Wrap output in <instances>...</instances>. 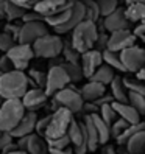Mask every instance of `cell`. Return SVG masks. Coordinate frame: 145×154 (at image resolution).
<instances>
[{"label": "cell", "mask_w": 145, "mask_h": 154, "mask_svg": "<svg viewBox=\"0 0 145 154\" xmlns=\"http://www.w3.org/2000/svg\"><path fill=\"white\" fill-rule=\"evenodd\" d=\"M30 89L27 73L20 70H13L0 76V97L3 100H20Z\"/></svg>", "instance_id": "6da1fadb"}, {"label": "cell", "mask_w": 145, "mask_h": 154, "mask_svg": "<svg viewBox=\"0 0 145 154\" xmlns=\"http://www.w3.org/2000/svg\"><path fill=\"white\" fill-rule=\"evenodd\" d=\"M70 33H72L70 44L80 55H83V53H86L89 50H94L97 38H98V28H97L95 22L83 20Z\"/></svg>", "instance_id": "7a4b0ae2"}, {"label": "cell", "mask_w": 145, "mask_h": 154, "mask_svg": "<svg viewBox=\"0 0 145 154\" xmlns=\"http://www.w3.org/2000/svg\"><path fill=\"white\" fill-rule=\"evenodd\" d=\"M25 115V107L20 100H3L0 106V131L11 132L22 117Z\"/></svg>", "instance_id": "3957f363"}, {"label": "cell", "mask_w": 145, "mask_h": 154, "mask_svg": "<svg viewBox=\"0 0 145 154\" xmlns=\"http://www.w3.org/2000/svg\"><path fill=\"white\" fill-rule=\"evenodd\" d=\"M72 122H74V114L69 112L67 109L59 107V109L53 111V114L50 117V122L47 125V129L44 132V139L45 140H55V139L67 135L69 126Z\"/></svg>", "instance_id": "277c9868"}, {"label": "cell", "mask_w": 145, "mask_h": 154, "mask_svg": "<svg viewBox=\"0 0 145 154\" xmlns=\"http://www.w3.org/2000/svg\"><path fill=\"white\" fill-rule=\"evenodd\" d=\"M62 41L58 34H45L42 38H39L38 41H34L31 44V48L34 56L38 58H45V59H56L59 58V55L62 53Z\"/></svg>", "instance_id": "5b68a950"}, {"label": "cell", "mask_w": 145, "mask_h": 154, "mask_svg": "<svg viewBox=\"0 0 145 154\" xmlns=\"http://www.w3.org/2000/svg\"><path fill=\"white\" fill-rule=\"evenodd\" d=\"M53 106H55V111L62 107V109H67L72 114H78L83 109L84 101L80 95V90L67 86L53 95Z\"/></svg>", "instance_id": "8992f818"}, {"label": "cell", "mask_w": 145, "mask_h": 154, "mask_svg": "<svg viewBox=\"0 0 145 154\" xmlns=\"http://www.w3.org/2000/svg\"><path fill=\"white\" fill-rule=\"evenodd\" d=\"M70 84V79L64 69L59 66H50L47 72V78H45V86H44V92L47 97H53L56 92L62 90Z\"/></svg>", "instance_id": "52a82bcc"}, {"label": "cell", "mask_w": 145, "mask_h": 154, "mask_svg": "<svg viewBox=\"0 0 145 154\" xmlns=\"http://www.w3.org/2000/svg\"><path fill=\"white\" fill-rule=\"evenodd\" d=\"M120 61L126 72L137 73L142 69H145V50L137 45H133L130 48H125L120 53Z\"/></svg>", "instance_id": "ba28073f"}, {"label": "cell", "mask_w": 145, "mask_h": 154, "mask_svg": "<svg viewBox=\"0 0 145 154\" xmlns=\"http://www.w3.org/2000/svg\"><path fill=\"white\" fill-rule=\"evenodd\" d=\"M45 34H49V26L45 25L44 20L27 22L20 25V31H19V36H17V44L31 45L34 41H38Z\"/></svg>", "instance_id": "9c48e42d"}, {"label": "cell", "mask_w": 145, "mask_h": 154, "mask_svg": "<svg viewBox=\"0 0 145 154\" xmlns=\"http://www.w3.org/2000/svg\"><path fill=\"white\" fill-rule=\"evenodd\" d=\"M5 55L10 58L14 70H20V72H25V69H28L30 61L34 58L31 45H24V44H16Z\"/></svg>", "instance_id": "30bf717a"}, {"label": "cell", "mask_w": 145, "mask_h": 154, "mask_svg": "<svg viewBox=\"0 0 145 154\" xmlns=\"http://www.w3.org/2000/svg\"><path fill=\"white\" fill-rule=\"evenodd\" d=\"M17 148L27 154H49V145L47 140L38 134H30L25 137L17 139Z\"/></svg>", "instance_id": "8fae6325"}, {"label": "cell", "mask_w": 145, "mask_h": 154, "mask_svg": "<svg viewBox=\"0 0 145 154\" xmlns=\"http://www.w3.org/2000/svg\"><path fill=\"white\" fill-rule=\"evenodd\" d=\"M133 45H136V36L133 34V31L131 30H120V31L109 33L106 50L120 53L122 50L130 48Z\"/></svg>", "instance_id": "7c38bea8"}, {"label": "cell", "mask_w": 145, "mask_h": 154, "mask_svg": "<svg viewBox=\"0 0 145 154\" xmlns=\"http://www.w3.org/2000/svg\"><path fill=\"white\" fill-rule=\"evenodd\" d=\"M67 137L70 140V146L74 148L75 154H86L87 152V142H86V135L81 122L74 120L69 126L67 131Z\"/></svg>", "instance_id": "4fadbf2b"}, {"label": "cell", "mask_w": 145, "mask_h": 154, "mask_svg": "<svg viewBox=\"0 0 145 154\" xmlns=\"http://www.w3.org/2000/svg\"><path fill=\"white\" fill-rule=\"evenodd\" d=\"M103 64V56H102V51L98 50H89L86 53L81 55L80 59V67L83 70V76L84 78H90L95 70Z\"/></svg>", "instance_id": "5bb4252c"}, {"label": "cell", "mask_w": 145, "mask_h": 154, "mask_svg": "<svg viewBox=\"0 0 145 154\" xmlns=\"http://www.w3.org/2000/svg\"><path fill=\"white\" fill-rule=\"evenodd\" d=\"M47 95H45L44 89H28L25 92V95L20 98V101L25 107V111L28 112H38L41 107L45 104V101H47Z\"/></svg>", "instance_id": "9a60e30c"}, {"label": "cell", "mask_w": 145, "mask_h": 154, "mask_svg": "<svg viewBox=\"0 0 145 154\" xmlns=\"http://www.w3.org/2000/svg\"><path fill=\"white\" fill-rule=\"evenodd\" d=\"M103 28L108 33H114V31H120V30H130V22L125 16L123 8H117L114 13L103 17Z\"/></svg>", "instance_id": "2e32d148"}, {"label": "cell", "mask_w": 145, "mask_h": 154, "mask_svg": "<svg viewBox=\"0 0 145 154\" xmlns=\"http://www.w3.org/2000/svg\"><path fill=\"white\" fill-rule=\"evenodd\" d=\"M69 2L70 0H41L33 6V11L38 13L42 19H47L62 11L69 5Z\"/></svg>", "instance_id": "e0dca14e"}, {"label": "cell", "mask_w": 145, "mask_h": 154, "mask_svg": "<svg viewBox=\"0 0 145 154\" xmlns=\"http://www.w3.org/2000/svg\"><path fill=\"white\" fill-rule=\"evenodd\" d=\"M36 123H38V115H36V112L25 111V115L22 117V120L19 122V125L10 132L11 137L13 139H20V137H25V135L34 134Z\"/></svg>", "instance_id": "ac0fdd59"}, {"label": "cell", "mask_w": 145, "mask_h": 154, "mask_svg": "<svg viewBox=\"0 0 145 154\" xmlns=\"http://www.w3.org/2000/svg\"><path fill=\"white\" fill-rule=\"evenodd\" d=\"M83 20H84V6H83V3H81L80 0H72V14H70V19L67 20V23H64L62 26L56 28L55 31L58 34L70 33L78 23H81Z\"/></svg>", "instance_id": "d6986e66"}, {"label": "cell", "mask_w": 145, "mask_h": 154, "mask_svg": "<svg viewBox=\"0 0 145 154\" xmlns=\"http://www.w3.org/2000/svg\"><path fill=\"white\" fill-rule=\"evenodd\" d=\"M105 94H106V86H103L100 83H95V81H87L80 89V95H81L84 103H95Z\"/></svg>", "instance_id": "ffe728a7"}, {"label": "cell", "mask_w": 145, "mask_h": 154, "mask_svg": "<svg viewBox=\"0 0 145 154\" xmlns=\"http://www.w3.org/2000/svg\"><path fill=\"white\" fill-rule=\"evenodd\" d=\"M111 106H112V109L115 111L117 117H119V119H122V120H125L126 123L137 125V123L142 120V117L139 115V112L136 111L133 106H130L128 103H117V101H112Z\"/></svg>", "instance_id": "44dd1931"}, {"label": "cell", "mask_w": 145, "mask_h": 154, "mask_svg": "<svg viewBox=\"0 0 145 154\" xmlns=\"http://www.w3.org/2000/svg\"><path fill=\"white\" fill-rule=\"evenodd\" d=\"M81 125H83L84 129V135H86V142H87V152H94L97 151V148L100 146L98 143V135H97V129L94 126V122L89 115H84L83 120H81Z\"/></svg>", "instance_id": "7402d4cb"}, {"label": "cell", "mask_w": 145, "mask_h": 154, "mask_svg": "<svg viewBox=\"0 0 145 154\" xmlns=\"http://www.w3.org/2000/svg\"><path fill=\"white\" fill-rule=\"evenodd\" d=\"M125 16L130 23H145V0H136L125 8Z\"/></svg>", "instance_id": "603a6c76"}, {"label": "cell", "mask_w": 145, "mask_h": 154, "mask_svg": "<svg viewBox=\"0 0 145 154\" xmlns=\"http://www.w3.org/2000/svg\"><path fill=\"white\" fill-rule=\"evenodd\" d=\"M109 87H111V97H112L114 101H117V103H128V90H126V87H125L123 78L114 76Z\"/></svg>", "instance_id": "cb8c5ba5"}, {"label": "cell", "mask_w": 145, "mask_h": 154, "mask_svg": "<svg viewBox=\"0 0 145 154\" xmlns=\"http://www.w3.org/2000/svg\"><path fill=\"white\" fill-rule=\"evenodd\" d=\"M70 14H72V0H70L69 5L62 11H59L58 14L52 16V17L44 19V22H45V25H47V26H52L53 30H56V28H59V26H62L64 23H67V20L70 19Z\"/></svg>", "instance_id": "d4e9b609"}, {"label": "cell", "mask_w": 145, "mask_h": 154, "mask_svg": "<svg viewBox=\"0 0 145 154\" xmlns=\"http://www.w3.org/2000/svg\"><path fill=\"white\" fill-rule=\"evenodd\" d=\"M128 154H145V131L137 132L125 145Z\"/></svg>", "instance_id": "484cf974"}, {"label": "cell", "mask_w": 145, "mask_h": 154, "mask_svg": "<svg viewBox=\"0 0 145 154\" xmlns=\"http://www.w3.org/2000/svg\"><path fill=\"white\" fill-rule=\"evenodd\" d=\"M90 119H92L94 122V126H95V129H97V135H98V143L100 145H106L108 142H109L111 139V131H109V126H108L102 119H100V115L95 114V115H89Z\"/></svg>", "instance_id": "4316f807"}, {"label": "cell", "mask_w": 145, "mask_h": 154, "mask_svg": "<svg viewBox=\"0 0 145 154\" xmlns=\"http://www.w3.org/2000/svg\"><path fill=\"white\" fill-rule=\"evenodd\" d=\"M114 70L111 67H108L106 64H102L95 70V73L89 78V81H95V83H100L103 86H109L111 81L114 79Z\"/></svg>", "instance_id": "83f0119b"}, {"label": "cell", "mask_w": 145, "mask_h": 154, "mask_svg": "<svg viewBox=\"0 0 145 154\" xmlns=\"http://www.w3.org/2000/svg\"><path fill=\"white\" fill-rule=\"evenodd\" d=\"M25 13H27V10H24V8H20L19 5L10 2V0H6L5 11H3V19H6L8 22H14L17 19H22Z\"/></svg>", "instance_id": "f1b7e54d"}, {"label": "cell", "mask_w": 145, "mask_h": 154, "mask_svg": "<svg viewBox=\"0 0 145 154\" xmlns=\"http://www.w3.org/2000/svg\"><path fill=\"white\" fill-rule=\"evenodd\" d=\"M102 56H103V62H105L108 67H111L112 70L126 72L125 67H123V64H122V61H120V55H119V53L105 50V51H102Z\"/></svg>", "instance_id": "f546056e"}, {"label": "cell", "mask_w": 145, "mask_h": 154, "mask_svg": "<svg viewBox=\"0 0 145 154\" xmlns=\"http://www.w3.org/2000/svg\"><path fill=\"white\" fill-rule=\"evenodd\" d=\"M84 6V20L95 22L100 19V10H98L97 0H80Z\"/></svg>", "instance_id": "4dcf8cb0"}, {"label": "cell", "mask_w": 145, "mask_h": 154, "mask_svg": "<svg viewBox=\"0 0 145 154\" xmlns=\"http://www.w3.org/2000/svg\"><path fill=\"white\" fill-rule=\"evenodd\" d=\"M142 131H145V122L143 120H140L137 125H130L128 128H126L125 131H123V134L120 135L119 139H117L115 142L120 145V146H125L126 145V142H128L133 135H136L137 132H142Z\"/></svg>", "instance_id": "1f68e13d"}, {"label": "cell", "mask_w": 145, "mask_h": 154, "mask_svg": "<svg viewBox=\"0 0 145 154\" xmlns=\"http://www.w3.org/2000/svg\"><path fill=\"white\" fill-rule=\"evenodd\" d=\"M61 67L64 69V72L67 73L70 83H78V81H81L84 76H83V70H81L80 64H70V62H61Z\"/></svg>", "instance_id": "d6a6232c"}, {"label": "cell", "mask_w": 145, "mask_h": 154, "mask_svg": "<svg viewBox=\"0 0 145 154\" xmlns=\"http://www.w3.org/2000/svg\"><path fill=\"white\" fill-rule=\"evenodd\" d=\"M45 78L47 73H44L41 70H30L27 73V79H28V86H31V89H44L45 86Z\"/></svg>", "instance_id": "836d02e7"}, {"label": "cell", "mask_w": 145, "mask_h": 154, "mask_svg": "<svg viewBox=\"0 0 145 154\" xmlns=\"http://www.w3.org/2000/svg\"><path fill=\"white\" fill-rule=\"evenodd\" d=\"M62 59L64 62H70V64H80V59H81V55L72 47L70 42H64L62 45Z\"/></svg>", "instance_id": "e575fe53"}, {"label": "cell", "mask_w": 145, "mask_h": 154, "mask_svg": "<svg viewBox=\"0 0 145 154\" xmlns=\"http://www.w3.org/2000/svg\"><path fill=\"white\" fill-rule=\"evenodd\" d=\"M128 104L133 106L136 111L139 112V115H145V97L134 94V92H128Z\"/></svg>", "instance_id": "d590c367"}, {"label": "cell", "mask_w": 145, "mask_h": 154, "mask_svg": "<svg viewBox=\"0 0 145 154\" xmlns=\"http://www.w3.org/2000/svg\"><path fill=\"white\" fill-rule=\"evenodd\" d=\"M97 5L100 10V16L106 17L119 8V0H97Z\"/></svg>", "instance_id": "8d00e7d4"}, {"label": "cell", "mask_w": 145, "mask_h": 154, "mask_svg": "<svg viewBox=\"0 0 145 154\" xmlns=\"http://www.w3.org/2000/svg\"><path fill=\"white\" fill-rule=\"evenodd\" d=\"M98 115H100V119L108 125V126H111L119 117H117V114H115V111L112 109V106H111V103L109 104H103V106H100V112H98Z\"/></svg>", "instance_id": "74e56055"}, {"label": "cell", "mask_w": 145, "mask_h": 154, "mask_svg": "<svg viewBox=\"0 0 145 154\" xmlns=\"http://www.w3.org/2000/svg\"><path fill=\"white\" fill-rule=\"evenodd\" d=\"M125 83V87L128 92H134V94H139L142 97H145V84L139 79H123Z\"/></svg>", "instance_id": "f35d334b"}, {"label": "cell", "mask_w": 145, "mask_h": 154, "mask_svg": "<svg viewBox=\"0 0 145 154\" xmlns=\"http://www.w3.org/2000/svg\"><path fill=\"white\" fill-rule=\"evenodd\" d=\"M128 126H130V123H126L125 120H122V119H117L111 126H109V131H111V137L112 139H119L120 137V135L123 134V131L126 129V128H128Z\"/></svg>", "instance_id": "ab89813d"}, {"label": "cell", "mask_w": 145, "mask_h": 154, "mask_svg": "<svg viewBox=\"0 0 145 154\" xmlns=\"http://www.w3.org/2000/svg\"><path fill=\"white\" fill-rule=\"evenodd\" d=\"M16 45V41L11 34H8V33H0V51H3V53H8L13 47Z\"/></svg>", "instance_id": "60d3db41"}, {"label": "cell", "mask_w": 145, "mask_h": 154, "mask_svg": "<svg viewBox=\"0 0 145 154\" xmlns=\"http://www.w3.org/2000/svg\"><path fill=\"white\" fill-rule=\"evenodd\" d=\"M50 117H52V114L50 115H45V117H42V119L38 120L36 128H34V134H38V135H41V137H44V132H45V129H47V125L50 122Z\"/></svg>", "instance_id": "b9f144b4"}, {"label": "cell", "mask_w": 145, "mask_h": 154, "mask_svg": "<svg viewBox=\"0 0 145 154\" xmlns=\"http://www.w3.org/2000/svg\"><path fill=\"white\" fill-rule=\"evenodd\" d=\"M108 38H109V34H106V33H103V31H98V38H97V42H95L94 50L105 51V50H106V45H108Z\"/></svg>", "instance_id": "7bdbcfd3"}, {"label": "cell", "mask_w": 145, "mask_h": 154, "mask_svg": "<svg viewBox=\"0 0 145 154\" xmlns=\"http://www.w3.org/2000/svg\"><path fill=\"white\" fill-rule=\"evenodd\" d=\"M13 70H14V67L11 64L10 58L6 55L0 56V72H2V73H8V72H13Z\"/></svg>", "instance_id": "ee69618b"}, {"label": "cell", "mask_w": 145, "mask_h": 154, "mask_svg": "<svg viewBox=\"0 0 145 154\" xmlns=\"http://www.w3.org/2000/svg\"><path fill=\"white\" fill-rule=\"evenodd\" d=\"M10 2L19 5L20 8H24V10H27V11H30V10H33V6L36 3L41 2V0H10Z\"/></svg>", "instance_id": "f6af8a7d"}, {"label": "cell", "mask_w": 145, "mask_h": 154, "mask_svg": "<svg viewBox=\"0 0 145 154\" xmlns=\"http://www.w3.org/2000/svg\"><path fill=\"white\" fill-rule=\"evenodd\" d=\"M38 20H44V19H42L38 13H34L33 10L27 11V13L24 14V17H22V22H24V23H27V22H38Z\"/></svg>", "instance_id": "bcb514c9"}, {"label": "cell", "mask_w": 145, "mask_h": 154, "mask_svg": "<svg viewBox=\"0 0 145 154\" xmlns=\"http://www.w3.org/2000/svg\"><path fill=\"white\" fill-rule=\"evenodd\" d=\"M19 31H20V25H14V23H8L5 26V33L11 34L14 41H17V36H19Z\"/></svg>", "instance_id": "7dc6e473"}, {"label": "cell", "mask_w": 145, "mask_h": 154, "mask_svg": "<svg viewBox=\"0 0 145 154\" xmlns=\"http://www.w3.org/2000/svg\"><path fill=\"white\" fill-rule=\"evenodd\" d=\"M13 142H14V139L11 137L10 132H0V151H2L6 145H10Z\"/></svg>", "instance_id": "c3c4849f"}, {"label": "cell", "mask_w": 145, "mask_h": 154, "mask_svg": "<svg viewBox=\"0 0 145 154\" xmlns=\"http://www.w3.org/2000/svg\"><path fill=\"white\" fill-rule=\"evenodd\" d=\"M133 34L136 36V39L145 41V23H139V25L133 30Z\"/></svg>", "instance_id": "681fc988"}, {"label": "cell", "mask_w": 145, "mask_h": 154, "mask_svg": "<svg viewBox=\"0 0 145 154\" xmlns=\"http://www.w3.org/2000/svg\"><path fill=\"white\" fill-rule=\"evenodd\" d=\"M19 148H17V143L16 142H13V143H10V145H6V146L0 151V154H10V152H14V151H17Z\"/></svg>", "instance_id": "f907efd6"}, {"label": "cell", "mask_w": 145, "mask_h": 154, "mask_svg": "<svg viewBox=\"0 0 145 154\" xmlns=\"http://www.w3.org/2000/svg\"><path fill=\"white\" fill-rule=\"evenodd\" d=\"M49 154H74V148H62V149H49Z\"/></svg>", "instance_id": "816d5d0a"}, {"label": "cell", "mask_w": 145, "mask_h": 154, "mask_svg": "<svg viewBox=\"0 0 145 154\" xmlns=\"http://www.w3.org/2000/svg\"><path fill=\"white\" fill-rule=\"evenodd\" d=\"M102 154H119V152H117L111 145H106V146L103 148V151H102Z\"/></svg>", "instance_id": "f5cc1de1"}, {"label": "cell", "mask_w": 145, "mask_h": 154, "mask_svg": "<svg viewBox=\"0 0 145 154\" xmlns=\"http://www.w3.org/2000/svg\"><path fill=\"white\" fill-rule=\"evenodd\" d=\"M136 79L142 81V83L145 84V69H142L140 72H137V73H136Z\"/></svg>", "instance_id": "db71d44e"}, {"label": "cell", "mask_w": 145, "mask_h": 154, "mask_svg": "<svg viewBox=\"0 0 145 154\" xmlns=\"http://www.w3.org/2000/svg\"><path fill=\"white\" fill-rule=\"evenodd\" d=\"M5 3H6V0H0V19H3V11H5Z\"/></svg>", "instance_id": "11a10c76"}, {"label": "cell", "mask_w": 145, "mask_h": 154, "mask_svg": "<svg viewBox=\"0 0 145 154\" xmlns=\"http://www.w3.org/2000/svg\"><path fill=\"white\" fill-rule=\"evenodd\" d=\"M10 154H27V152H24V151H19V149H17V151H14V152H10Z\"/></svg>", "instance_id": "9f6ffc18"}, {"label": "cell", "mask_w": 145, "mask_h": 154, "mask_svg": "<svg viewBox=\"0 0 145 154\" xmlns=\"http://www.w3.org/2000/svg\"><path fill=\"white\" fill-rule=\"evenodd\" d=\"M125 2H126V5H128V3H133V2H136V0H125Z\"/></svg>", "instance_id": "6f0895ef"}, {"label": "cell", "mask_w": 145, "mask_h": 154, "mask_svg": "<svg viewBox=\"0 0 145 154\" xmlns=\"http://www.w3.org/2000/svg\"><path fill=\"white\" fill-rule=\"evenodd\" d=\"M2 103H3V98H2V97H0V106H2Z\"/></svg>", "instance_id": "680465c9"}, {"label": "cell", "mask_w": 145, "mask_h": 154, "mask_svg": "<svg viewBox=\"0 0 145 154\" xmlns=\"http://www.w3.org/2000/svg\"><path fill=\"white\" fill-rule=\"evenodd\" d=\"M0 76H2V72H0Z\"/></svg>", "instance_id": "91938a15"}, {"label": "cell", "mask_w": 145, "mask_h": 154, "mask_svg": "<svg viewBox=\"0 0 145 154\" xmlns=\"http://www.w3.org/2000/svg\"><path fill=\"white\" fill-rule=\"evenodd\" d=\"M0 132H2V131H0Z\"/></svg>", "instance_id": "94428289"}]
</instances>
